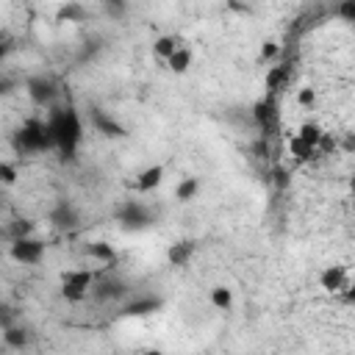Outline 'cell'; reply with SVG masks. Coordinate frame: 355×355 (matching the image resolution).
Returning a JSON list of instances; mask_svg holds the SVG:
<instances>
[{"label":"cell","instance_id":"obj_1","mask_svg":"<svg viewBox=\"0 0 355 355\" xmlns=\"http://www.w3.org/2000/svg\"><path fill=\"white\" fill-rule=\"evenodd\" d=\"M47 130H50L53 147H58V153L64 158H72L80 144V136H83L78 111L75 108H53V114L47 119Z\"/></svg>","mask_w":355,"mask_h":355},{"label":"cell","instance_id":"obj_2","mask_svg":"<svg viewBox=\"0 0 355 355\" xmlns=\"http://www.w3.org/2000/svg\"><path fill=\"white\" fill-rule=\"evenodd\" d=\"M53 147V139H50V130H47V122L42 119H28L17 133H14V150L19 155H28V153H44Z\"/></svg>","mask_w":355,"mask_h":355},{"label":"cell","instance_id":"obj_3","mask_svg":"<svg viewBox=\"0 0 355 355\" xmlns=\"http://www.w3.org/2000/svg\"><path fill=\"white\" fill-rule=\"evenodd\" d=\"M92 286H94V272L92 269H72V272H64V277H61V294L69 302H80L89 294Z\"/></svg>","mask_w":355,"mask_h":355},{"label":"cell","instance_id":"obj_4","mask_svg":"<svg viewBox=\"0 0 355 355\" xmlns=\"http://www.w3.org/2000/svg\"><path fill=\"white\" fill-rule=\"evenodd\" d=\"M116 219H119V225H122L125 230H144V227L153 225V214H150L141 202H133V200L125 202V205H119Z\"/></svg>","mask_w":355,"mask_h":355},{"label":"cell","instance_id":"obj_5","mask_svg":"<svg viewBox=\"0 0 355 355\" xmlns=\"http://www.w3.org/2000/svg\"><path fill=\"white\" fill-rule=\"evenodd\" d=\"M11 258L17 261V263H39L42 261V255H44V241H36V239H17V241H11Z\"/></svg>","mask_w":355,"mask_h":355},{"label":"cell","instance_id":"obj_6","mask_svg":"<svg viewBox=\"0 0 355 355\" xmlns=\"http://www.w3.org/2000/svg\"><path fill=\"white\" fill-rule=\"evenodd\" d=\"M28 94H31V100L36 103V105H53L55 103V97H58V89H55V83L50 80V78H31L28 80Z\"/></svg>","mask_w":355,"mask_h":355},{"label":"cell","instance_id":"obj_7","mask_svg":"<svg viewBox=\"0 0 355 355\" xmlns=\"http://www.w3.org/2000/svg\"><path fill=\"white\" fill-rule=\"evenodd\" d=\"M78 211L64 200V202H58L53 211H50V225L55 227V230H75L78 227Z\"/></svg>","mask_w":355,"mask_h":355},{"label":"cell","instance_id":"obj_8","mask_svg":"<svg viewBox=\"0 0 355 355\" xmlns=\"http://www.w3.org/2000/svg\"><path fill=\"white\" fill-rule=\"evenodd\" d=\"M92 125L103 133V136H108V139H122V136H128V130H125V125L122 122H116L114 116H108L105 111H92Z\"/></svg>","mask_w":355,"mask_h":355},{"label":"cell","instance_id":"obj_9","mask_svg":"<svg viewBox=\"0 0 355 355\" xmlns=\"http://www.w3.org/2000/svg\"><path fill=\"white\" fill-rule=\"evenodd\" d=\"M92 294H94V300H100V302H111V300L125 297V294H128V286H125L122 280H103V283H97V286L92 288Z\"/></svg>","mask_w":355,"mask_h":355},{"label":"cell","instance_id":"obj_10","mask_svg":"<svg viewBox=\"0 0 355 355\" xmlns=\"http://www.w3.org/2000/svg\"><path fill=\"white\" fill-rule=\"evenodd\" d=\"M158 308H161V300L158 297H136V300H130L122 308V313L125 316H147V313H155Z\"/></svg>","mask_w":355,"mask_h":355},{"label":"cell","instance_id":"obj_11","mask_svg":"<svg viewBox=\"0 0 355 355\" xmlns=\"http://www.w3.org/2000/svg\"><path fill=\"white\" fill-rule=\"evenodd\" d=\"M161 180H164V166H161V164H153V166H147V169L139 172L136 189H139V191H153Z\"/></svg>","mask_w":355,"mask_h":355},{"label":"cell","instance_id":"obj_12","mask_svg":"<svg viewBox=\"0 0 355 355\" xmlns=\"http://www.w3.org/2000/svg\"><path fill=\"white\" fill-rule=\"evenodd\" d=\"M191 255H194V241H178V244H172V247L166 250V261H169L172 266H183Z\"/></svg>","mask_w":355,"mask_h":355},{"label":"cell","instance_id":"obj_13","mask_svg":"<svg viewBox=\"0 0 355 355\" xmlns=\"http://www.w3.org/2000/svg\"><path fill=\"white\" fill-rule=\"evenodd\" d=\"M319 283L324 291H338L344 288V269L341 266H327L322 275H319Z\"/></svg>","mask_w":355,"mask_h":355},{"label":"cell","instance_id":"obj_14","mask_svg":"<svg viewBox=\"0 0 355 355\" xmlns=\"http://www.w3.org/2000/svg\"><path fill=\"white\" fill-rule=\"evenodd\" d=\"M252 116H255V122H258L263 130H269L272 122H275V103H272V100H261V103H255Z\"/></svg>","mask_w":355,"mask_h":355},{"label":"cell","instance_id":"obj_15","mask_svg":"<svg viewBox=\"0 0 355 355\" xmlns=\"http://www.w3.org/2000/svg\"><path fill=\"white\" fill-rule=\"evenodd\" d=\"M89 255L97 258V261H103L105 266H114V263H116V252H114V247H111L108 241H94V244H89Z\"/></svg>","mask_w":355,"mask_h":355},{"label":"cell","instance_id":"obj_16","mask_svg":"<svg viewBox=\"0 0 355 355\" xmlns=\"http://www.w3.org/2000/svg\"><path fill=\"white\" fill-rule=\"evenodd\" d=\"M166 64H169V69L172 72H178V75H183L186 69H189V64H191V53L186 50V47H178L169 58H166Z\"/></svg>","mask_w":355,"mask_h":355},{"label":"cell","instance_id":"obj_17","mask_svg":"<svg viewBox=\"0 0 355 355\" xmlns=\"http://www.w3.org/2000/svg\"><path fill=\"white\" fill-rule=\"evenodd\" d=\"M297 139H300V141H302L305 147L316 150V144H319V139H322V128H319V125H313V122H305V125L300 128Z\"/></svg>","mask_w":355,"mask_h":355},{"label":"cell","instance_id":"obj_18","mask_svg":"<svg viewBox=\"0 0 355 355\" xmlns=\"http://www.w3.org/2000/svg\"><path fill=\"white\" fill-rule=\"evenodd\" d=\"M3 338H6V344H8L11 349H22V347L28 344V333H25L22 327H14V324L3 330Z\"/></svg>","mask_w":355,"mask_h":355},{"label":"cell","instance_id":"obj_19","mask_svg":"<svg viewBox=\"0 0 355 355\" xmlns=\"http://www.w3.org/2000/svg\"><path fill=\"white\" fill-rule=\"evenodd\" d=\"M211 302H214V308L227 311L233 305V291L225 288V286H216V288H211Z\"/></svg>","mask_w":355,"mask_h":355},{"label":"cell","instance_id":"obj_20","mask_svg":"<svg viewBox=\"0 0 355 355\" xmlns=\"http://www.w3.org/2000/svg\"><path fill=\"white\" fill-rule=\"evenodd\" d=\"M178 47H180V44H178V39H175V36H158V39H155V44H153L155 55H161V58H169Z\"/></svg>","mask_w":355,"mask_h":355},{"label":"cell","instance_id":"obj_21","mask_svg":"<svg viewBox=\"0 0 355 355\" xmlns=\"http://www.w3.org/2000/svg\"><path fill=\"white\" fill-rule=\"evenodd\" d=\"M200 191V180L197 178H183L180 183H178V189H175V194H178V200H191L194 194Z\"/></svg>","mask_w":355,"mask_h":355},{"label":"cell","instance_id":"obj_22","mask_svg":"<svg viewBox=\"0 0 355 355\" xmlns=\"http://www.w3.org/2000/svg\"><path fill=\"white\" fill-rule=\"evenodd\" d=\"M288 80V67H272L269 72H266V89H280L283 83Z\"/></svg>","mask_w":355,"mask_h":355},{"label":"cell","instance_id":"obj_23","mask_svg":"<svg viewBox=\"0 0 355 355\" xmlns=\"http://www.w3.org/2000/svg\"><path fill=\"white\" fill-rule=\"evenodd\" d=\"M31 230H33V222H31V219H14V222L8 225V236H11V241H17V239H28Z\"/></svg>","mask_w":355,"mask_h":355},{"label":"cell","instance_id":"obj_24","mask_svg":"<svg viewBox=\"0 0 355 355\" xmlns=\"http://www.w3.org/2000/svg\"><path fill=\"white\" fill-rule=\"evenodd\" d=\"M83 17H86V8H83V6H78V3H67V6H61V8H58V19L78 22V19H83Z\"/></svg>","mask_w":355,"mask_h":355},{"label":"cell","instance_id":"obj_25","mask_svg":"<svg viewBox=\"0 0 355 355\" xmlns=\"http://www.w3.org/2000/svg\"><path fill=\"white\" fill-rule=\"evenodd\" d=\"M0 183H3V186H14V183H17V166L0 161Z\"/></svg>","mask_w":355,"mask_h":355},{"label":"cell","instance_id":"obj_26","mask_svg":"<svg viewBox=\"0 0 355 355\" xmlns=\"http://www.w3.org/2000/svg\"><path fill=\"white\" fill-rule=\"evenodd\" d=\"M338 14L347 19V22H355V0H347L338 6Z\"/></svg>","mask_w":355,"mask_h":355},{"label":"cell","instance_id":"obj_27","mask_svg":"<svg viewBox=\"0 0 355 355\" xmlns=\"http://www.w3.org/2000/svg\"><path fill=\"white\" fill-rule=\"evenodd\" d=\"M313 100H316L313 89H300V94H297V103H300L302 108H311V105H313Z\"/></svg>","mask_w":355,"mask_h":355},{"label":"cell","instance_id":"obj_28","mask_svg":"<svg viewBox=\"0 0 355 355\" xmlns=\"http://www.w3.org/2000/svg\"><path fill=\"white\" fill-rule=\"evenodd\" d=\"M291 153H294L297 158H308V155H311L313 150H311V147H305V144H302V141H300V139L294 136V139H291Z\"/></svg>","mask_w":355,"mask_h":355},{"label":"cell","instance_id":"obj_29","mask_svg":"<svg viewBox=\"0 0 355 355\" xmlns=\"http://www.w3.org/2000/svg\"><path fill=\"white\" fill-rule=\"evenodd\" d=\"M277 50H280V47H277L275 42H266V44L261 47V61H269V58H275V55H277Z\"/></svg>","mask_w":355,"mask_h":355},{"label":"cell","instance_id":"obj_30","mask_svg":"<svg viewBox=\"0 0 355 355\" xmlns=\"http://www.w3.org/2000/svg\"><path fill=\"white\" fill-rule=\"evenodd\" d=\"M105 11H108V14H122L125 6H122V3H105Z\"/></svg>","mask_w":355,"mask_h":355},{"label":"cell","instance_id":"obj_31","mask_svg":"<svg viewBox=\"0 0 355 355\" xmlns=\"http://www.w3.org/2000/svg\"><path fill=\"white\" fill-rule=\"evenodd\" d=\"M6 53H8V44H3V42H0V61L6 58Z\"/></svg>","mask_w":355,"mask_h":355},{"label":"cell","instance_id":"obj_32","mask_svg":"<svg viewBox=\"0 0 355 355\" xmlns=\"http://www.w3.org/2000/svg\"><path fill=\"white\" fill-rule=\"evenodd\" d=\"M6 89H8V83H6V80H0V94H3Z\"/></svg>","mask_w":355,"mask_h":355},{"label":"cell","instance_id":"obj_33","mask_svg":"<svg viewBox=\"0 0 355 355\" xmlns=\"http://www.w3.org/2000/svg\"><path fill=\"white\" fill-rule=\"evenodd\" d=\"M144 355H161V352H158V349H147Z\"/></svg>","mask_w":355,"mask_h":355}]
</instances>
